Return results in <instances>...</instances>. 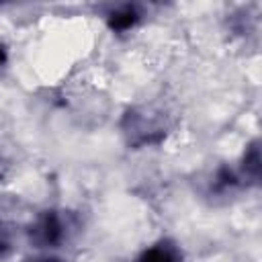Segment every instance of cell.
<instances>
[{
  "label": "cell",
  "mask_w": 262,
  "mask_h": 262,
  "mask_svg": "<svg viewBox=\"0 0 262 262\" xmlns=\"http://www.w3.org/2000/svg\"><path fill=\"white\" fill-rule=\"evenodd\" d=\"M27 262H66V260H63V258H57V256H49V254H45V256L31 258V260H27Z\"/></svg>",
  "instance_id": "obj_7"
},
{
  "label": "cell",
  "mask_w": 262,
  "mask_h": 262,
  "mask_svg": "<svg viewBox=\"0 0 262 262\" xmlns=\"http://www.w3.org/2000/svg\"><path fill=\"white\" fill-rule=\"evenodd\" d=\"M8 63V47L0 41V72H2V68Z\"/></svg>",
  "instance_id": "obj_8"
},
{
  "label": "cell",
  "mask_w": 262,
  "mask_h": 262,
  "mask_svg": "<svg viewBox=\"0 0 262 262\" xmlns=\"http://www.w3.org/2000/svg\"><path fill=\"white\" fill-rule=\"evenodd\" d=\"M129 262H184V252L176 239L160 237L141 248Z\"/></svg>",
  "instance_id": "obj_4"
},
{
  "label": "cell",
  "mask_w": 262,
  "mask_h": 262,
  "mask_svg": "<svg viewBox=\"0 0 262 262\" xmlns=\"http://www.w3.org/2000/svg\"><path fill=\"white\" fill-rule=\"evenodd\" d=\"M125 135L129 137V145H156L164 139L166 127L147 111H131L125 115Z\"/></svg>",
  "instance_id": "obj_2"
},
{
  "label": "cell",
  "mask_w": 262,
  "mask_h": 262,
  "mask_svg": "<svg viewBox=\"0 0 262 262\" xmlns=\"http://www.w3.org/2000/svg\"><path fill=\"white\" fill-rule=\"evenodd\" d=\"M14 252V233L10 225L0 219V260H6Z\"/></svg>",
  "instance_id": "obj_6"
},
{
  "label": "cell",
  "mask_w": 262,
  "mask_h": 262,
  "mask_svg": "<svg viewBox=\"0 0 262 262\" xmlns=\"http://www.w3.org/2000/svg\"><path fill=\"white\" fill-rule=\"evenodd\" d=\"M244 186H258L260 182V141L252 139L239 160V168H235Z\"/></svg>",
  "instance_id": "obj_5"
},
{
  "label": "cell",
  "mask_w": 262,
  "mask_h": 262,
  "mask_svg": "<svg viewBox=\"0 0 262 262\" xmlns=\"http://www.w3.org/2000/svg\"><path fill=\"white\" fill-rule=\"evenodd\" d=\"M72 233L70 215L61 209H43L27 225V239L39 250L61 248Z\"/></svg>",
  "instance_id": "obj_1"
},
{
  "label": "cell",
  "mask_w": 262,
  "mask_h": 262,
  "mask_svg": "<svg viewBox=\"0 0 262 262\" xmlns=\"http://www.w3.org/2000/svg\"><path fill=\"white\" fill-rule=\"evenodd\" d=\"M102 18H104L106 27H108L113 33L121 35V33L133 31V29L141 23V18H143V8H141L139 4H135V2H121V4L108 6Z\"/></svg>",
  "instance_id": "obj_3"
}]
</instances>
